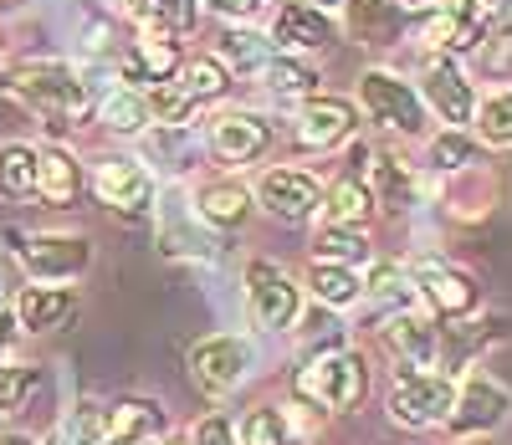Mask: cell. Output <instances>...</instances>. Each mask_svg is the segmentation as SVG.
I'll return each mask as SVG.
<instances>
[{"label":"cell","instance_id":"6da1fadb","mask_svg":"<svg viewBox=\"0 0 512 445\" xmlns=\"http://www.w3.org/2000/svg\"><path fill=\"white\" fill-rule=\"evenodd\" d=\"M0 93H11L31 113H41V123H47L52 133L57 128H77L98 103L93 87L82 82L72 67H62V62H16V67L0 72Z\"/></svg>","mask_w":512,"mask_h":445},{"label":"cell","instance_id":"7a4b0ae2","mask_svg":"<svg viewBox=\"0 0 512 445\" xmlns=\"http://www.w3.org/2000/svg\"><path fill=\"white\" fill-rule=\"evenodd\" d=\"M297 394L323 405V410H354L369 394V369H364L359 353L333 348V353H323V359H313L303 374H297Z\"/></svg>","mask_w":512,"mask_h":445},{"label":"cell","instance_id":"3957f363","mask_svg":"<svg viewBox=\"0 0 512 445\" xmlns=\"http://www.w3.org/2000/svg\"><path fill=\"white\" fill-rule=\"evenodd\" d=\"M359 103H364V113H369L379 128L410 133V139H420V133H425V98L415 93L405 77H395V72L369 67V72L359 77Z\"/></svg>","mask_w":512,"mask_h":445},{"label":"cell","instance_id":"277c9868","mask_svg":"<svg viewBox=\"0 0 512 445\" xmlns=\"http://www.w3.org/2000/svg\"><path fill=\"white\" fill-rule=\"evenodd\" d=\"M456 405V379L451 374H400L395 394H390V420L405 425V430H431V425H446Z\"/></svg>","mask_w":512,"mask_h":445},{"label":"cell","instance_id":"5b68a950","mask_svg":"<svg viewBox=\"0 0 512 445\" xmlns=\"http://www.w3.org/2000/svg\"><path fill=\"white\" fill-rule=\"evenodd\" d=\"M507 415H512V394H507L492 374H466V379L456 384V405H451L446 425H451V435L472 440V435L502 430Z\"/></svg>","mask_w":512,"mask_h":445},{"label":"cell","instance_id":"8992f818","mask_svg":"<svg viewBox=\"0 0 512 445\" xmlns=\"http://www.w3.org/2000/svg\"><path fill=\"white\" fill-rule=\"evenodd\" d=\"M297 307H303V297H297V282L282 272L277 261H251V266H246V313H251V323L262 328V333L292 328Z\"/></svg>","mask_w":512,"mask_h":445},{"label":"cell","instance_id":"52a82bcc","mask_svg":"<svg viewBox=\"0 0 512 445\" xmlns=\"http://www.w3.org/2000/svg\"><path fill=\"white\" fill-rule=\"evenodd\" d=\"M410 282H415V297L431 307L436 318H466L472 307L482 302V287H477V277H466L461 266H451V261H415L410 266Z\"/></svg>","mask_w":512,"mask_h":445},{"label":"cell","instance_id":"ba28073f","mask_svg":"<svg viewBox=\"0 0 512 445\" xmlns=\"http://www.w3.org/2000/svg\"><path fill=\"white\" fill-rule=\"evenodd\" d=\"M6 241L21 251L31 277H52V282L88 272V261H93V251H88V241H82V236H31L26 241V236L6 231Z\"/></svg>","mask_w":512,"mask_h":445},{"label":"cell","instance_id":"9c48e42d","mask_svg":"<svg viewBox=\"0 0 512 445\" xmlns=\"http://www.w3.org/2000/svg\"><path fill=\"white\" fill-rule=\"evenodd\" d=\"M359 128V108L344 98H308L292 118V139L303 149H338L344 139H354Z\"/></svg>","mask_w":512,"mask_h":445},{"label":"cell","instance_id":"30bf717a","mask_svg":"<svg viewBox=\"0 0 512 445\" xmlns=\"http://www.w3.org/2000/svg\"><path fill=\"white\" fill-rule=\"evenodd\" d=\"M190 374H195V384H200L210 399L231 394V389L246 379V343L231 338V333L200 338V343L190 348Z\"/></svg>","mask_w":512,"mask_h":445},{"label":"cell","instance_id":"8fae6325","mask_svg":"<svg viewBox=\"0 0 512 445\" xmlns=\"http://www.w3.org/2000/svg\"><path fill=\"white\" fill-rule=\"evenodd\" d=\"M93 190L113 205V210H149L154 205V174L139 159L123 154H103L93 164Z\"/></svg>","mask_w":512,"mask_h":445},{"label":"cell","instance_id":"7c38bea8","mask_svg":"<svg viewBox=\"0 0 512 445\" xmlns=\"http://www.w3.org/2000/svg\"><path fill=\"white\" fill-rule=\"evenodd\" d=\"M425 103L441 113V123L466 128L472 113H477V87L466 82V72L451 57H436L431 67H425Z\"/></svg>","mask_w":512,"mask_h":445},{"label":"cell","instance_id":"4fadbf2b","mask_svg":"<svg viewBox=\"0 0 512 445\" xmlns=\"http://www.w3.org/2000/svg\"><path fill=\"white\" fill-rule=\"evenodd\" d=\"M384 343L395 348V359L410 374L436 369V359H441V328L431 318H420L415 307H410V313H390V323H384Z\"/></svg>","mask_w":512,"mask_h":445},{"label":"cell","instance_id":"5bb4252c","mask_svg":"<svg viewBox=\"0 0 512 445\" xmlns=\"http://www.w3.org/2000/svg\"><path fill=\"white\" fill-rule=\"evenodd\" d=\"M262 205L282 220H308L323 205V185L308 169H272L262 174Z\"/></svg>","mask_w":512,"mask_h":445},{"label":"cell","instance_id":"9a60e30c","mask_svg":"<svg viewBox=\"0 0 512 445\" xmlns=\"http://www.w3.org/2000/svg\"><path fill=\"white\" fill-rule=\"evenodd\" d=\"M272 144V128L256 113H216L210 118V149H216L226 164H246Z\"/></svg>","mask_w":512,"mask_h":445},{"label":"cell","instance_id":"2e32d148","mask_svg":"<svg viewBox=\"0 0 512 445\" xmlns=\"http://www.w3.org/2000/svg\"><path fill=\"white\" fill-rule=\"evenodd\" d=\"M272 36H277V47H292V52H323V47H333V41H338V26H333L328 11L292 0V6H282Z\"/></svg>","mask_w":512,"mask_h":445},{"label":"cell","instance_id":"e0dca14e","mask_svg":"<svg viewBox=\"0 0 512 445\" xmlns=\"http://www.w3.org/2000/svg\"><path fill=\"white\" fill-rule=\"evenodd\" d=\"M159 405L154 399H118L108 410V425H103V445H144L159 435Z\"/></svg>","mask_w":512,"mask_h":445},{"label":"cell","instance_id":"ac0fdd59","mask_svg":"<svg viewBox=\"0 0 512 445\" xmlns=\"http://www.w3.org/2000/svg\"><path fill=\"white\" fill-rule=\"evenodd\" d=\"M195 205H200V220H205V226L231 231V226H246V215H251V190L236 185V180H210V185L195 195Z\"/></svg>","mask_w":512,"mask_h":445},{"label":"cell","instance_id":"d6986e66","mask_svg":"<svg viewBox=\"0 0 512 445\" xmlns=\"http://www.w3.org/2000/svg\"><path fill=\"white\" fill-rule=\"evenodd\" d=\"M36 190L47 205H72L82 195V174H77V159L67 149H47L36 154Z\"/></svg>","mask_w":512,"mask_h":445},{"label":"cell","instance_id":"ffe728a7","mask_svg":"<svg viewBox=\"0 0 512 445\" xmlns=\"http://www.w3.org/2000/svg\"><path fill=\"white\" fill-rule=\"evenodd\" d=\"M159 251H164V256H190V261H216V256H226V246H216L200 226H190L185 210H180V215L164 210V220H159Z\"/></svg>","mask_w":512,"mask_h":445},{"label":"cell","instance_id":"44dd1931","mask_svg":"<svg viewBox=\"0 0 512 445\" xmlns=\"http://www.w3.org/2000/svg\"><path fill=\"white\" fill-rule=\"evenodd\" d=\"M67 313H72V292H67V287H26L21 302H16V323H21L26 333H47V328H57Z\"/></svg>","mask_w":512,"mask_h":445},{"label":"cell","instance_id":"7402d4cb","mask_svg":"<svg viewBox=\"0 0 512 445\" xmlns=\"http://www.w3.org/2000/svg\"><path fill=\"white\" fill-rule=\"evenodd\" d=\"M308 287L323 307H354L364 297V282L354 266H333V261H313V272H308Z\"/></svg>","mask_w":512,"mask_h":445},{"label":"cell","instance_id":"603a6c76","mask_svg":"<svg viewBox=\"0 0 512 445\" xmlns=\"http://www.w3.org/2000/svg\"><path fill=\"white\" fill-rule=\"evenodd\" d=\"M323 205H328V226H364L374 215V195L359 174H344V180L323 195Z\"/></svg>","mask_w":512,"mask_h":445},{"label":"cell","instance_id":"cb8c5ba5","mask_svg":"<svg viewBox=\"0 0 512 445\" xmlns=\"http://www.w3.org/2000/svg\"><path fill=\"white\" fill-rule=\"evenodd\" d=\"M256 77H262V87L277 93V98H308L318 87V72L303 67L297 57H267L262 67H256Z\"/></svg>","mask_w":512,"mask_h":445},{"label":"cell","instance_id":"d4e9b609","mask_svg":"<svg viewBox=\"0 0 512 445\" xmlns=\"http://www.w3.org/2000/svg\"><path fill=\"white\" fill-rule=\"evenodd\" d=\"M384 210H410L415 205V180H410V169H405V159H395V154H379L374 159V190H369Z\"/></svg>","mask_w":512,"mask_h":445},{"label":"cell","instance_id":"484cf974","mask_svg":"<svg viewBox=\"0 0 512 445\" xmlns=\"http://www.w3.org/2000/svg\"><path fill=\"white\" fill-rule=\"evenodd\" d=\"M36 195V149L6 144L0 149V200H26Z\"/></svg>","mask_w":512,"mask_h":445},{"label":"cell","instance_id":"4316f807","mask_svg":"<svg viewBox=\"0 0 512 445\" xmlns=\"http://www.w3.org/2000/svg\"><path fill=\"white\" fill-rule=\"evenodd\" d=\"M98 113H103V123H108L113 133H144V128L154 123L149 98L139 93V87H118V93H108Z\"/></svg>","mask_w":512,"mask_h":445},{"label":"cell","instance_id":"83f0119b","mask_svg":"<svg viewBox=\"0 0 512 445\" xmlns=\"http://www.w3.org/2000/svg\"><path fill=\"white\" fill-rule=\"evenodd\" d=\"M364 292H369L379 307H390V313H410V307L420 302V297H415V282H410L405 266H374L369 282H364Z\"/></svg>","mask_w":512,"mask_h":445},{"label":"cell","instance_id":"f1b7e54d","mask_svg":"<svg viewBox=\"0 0 512 445\" xmlns=\"http://www.w3.org/2000/svg\"><path fill=\"white\" fill-rule=\"evenodd\" d=\"M477 133H482V144L492 149H512V87H502V93H487L472 113Z\"/></svg>","mask_w":512,"mask_h":445},{"label":"cell","instance_id":"f546056e","mask_svg":"<svg viewBox=\"0 0 512 445\" xmlns=\"http://www.w3.org/2000/svg\"><path fill=\"white\" fill-rule=\"evenodd\" d=\"M313 251H318V261H333V266H359L369 256V241L359 226H323Z\"/></svg>","mask_w":512,"mask_h":445},{"label":"cell","instance_id":"4dcf8cb0","mask_svg":"<svg viewBox=\"0 0 512 445\" xmlns=\"http://www.w3.org/2000/svg\"><path fill=\"white\" fill-rule=\"evenodd\" d=\"M241 445H292V420L282 405H256L241 420Z\"/></svg>","mask_w":512,"mask_h":445},{"label":"cell","instance_id":"1f68e13d","mask_svg":"<svg viewBox=\"0 0 512 445\" xmlns=\"http://www.w3.org/2000/svg\"><path fill=\"white\" fill-rule=\"evenodd\" d=\"M425 154H431V169H441V174H456V169H466V164H477V144H472V133H466V128L436 133Z\"/></svg>","mask_w":512,"mask_h":445},{"label":"cell","instance_id":"d6a6232c","mask_svg":"<svg viewBox=\"0 0 512 445\" xmlns=\"http://www.w3.org/2000/svg\"><path fill=\"white\" fill-rule=\"evenodd\" d=\"M226 82H231V72H226L221 57H195V62L185 67V82H180V87H185L195 103H205V98H221Z\"/></svg>","mask_w":512,"mask_h":445},{"label":"cell","instance_id":"836d02e7","mask_svg":"<svg viewBox=\"0 0 512 445\" xmlns=\"http://www.w3.org/2000/svg\"><path fill=\"white\" fill-rule=\"evenodd\" d=\"M349 21L359 36H390L400 26V6L395 0H349Z\"/></svg>","mask_w":512,"mask_h":445},{"label":"cell","instance_id":"e575fe53","mask_svg":"<svg viewBox=\"0 0 512 445\" xmlns=\"http://www.w3.org/2000/svg\"><path fill=\"white\" fill-rule=\"evenodd\" d=\"M221 57H226V67L256 72V67L272 57V41H262L256 31H231V36H221Z\"/></svg>","mask_w":512,"mask_h":445},{"label":"cell","instance_id":"d590c367","mask_svg":"<svg viewBox=\"0 0 512 445\" xmlns=\"http://www.w3.org/2000/svg\"><path fill=\"white\" fill-rule=\"evenodd\" d=\"M36 384H41V374L31 364H6L0 369V410H21Z\"/></svg>","mask_w":512,"mask_h":445},{"label":"cell","instance_id":"8d00e7d4","mask_svg":"<svg viewBox=\"0 0 512 445\" xmlns=\"http://www.w3.org/2000/svg\"><path fill=\"white\" fill-rule=\"evenodd\" d=\"M149 16L164 26V31H195V21H200V0H154L149 6Z\"/></svg>","mask_w":512,"mask_h":445},{"label":"cell","instance_id":"74e56055","mask_svg":"<svg viewBox=\"0 0 512 445\" xmlns=\"http://www.w3.org/2000/svg\"><path fill=\"white\" fill-rule=\"evenodd\" d=\"M195 445H236L231 420H226V415H205V420L195 425Z\"/></svg>","mask_w":512,"mask_h":445},{"label":"cell","instance_id":"f35d334b","mask_svg":"<svg viewBox=\"0 0 512 445\" xmlns=\"http://www.w3.org/2000/svg\"><path fill=\"white\" fill-rule=\"evenodd\" d=\"M216 16H231V21H246V16H256L262 11V0H205Z\"/></svg>","mask_w":512,"mask_h":445},{"label":"cell","instance_id":"ab89813d","mask_svg":"<svg viewBox=\"0 0 512 445\" xmlns=\"http://www.w3.org/2000/svg\"><path fill=\"white\" fill-rule=\"evenodd\" d=\"M11 338H16V313H0V359H6Z\"/></svg>","mask_w":512,"mask_h":445},{"label":"cell","instance_id":"60d3db41","mask_svg":"<svg viewBox=\"0 0 512 445\" xmlns=\"http://www.w3.org/2000/svg\"><path fill=\"white\" fill-rule=\"evenodd\" d=\"M0 445H36L31 435H0Z\"/></svg>","mask_w":512,"mask_h":445},{"label":"cell","instance_id":"b9f144b4","mask_svg":"<svg viewBox=\"0 0 512 445\" xmlns=\"http://www.w3.org/2000/svg\"><path fill=\"white\" fill-rule=\"evenodd\" d=\"M323 6H349V0H318V11H323Z\"/></svg>","mask_w":512,"mask_h":445},{"label":"cell","instance_id":"7bdbcfd3","mask_svg":"<svg viewBox=\"0 0 512 445\" xmlns=\"http://www.w3.org/2000/svg\"><path fill=\"white\" fill-rule=\"evenodd\" d=\"M395 6H425V0H395Z\"/></svg>","mask_w":512,"mask_h":445}]
</instances>
